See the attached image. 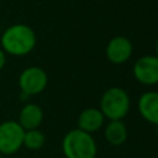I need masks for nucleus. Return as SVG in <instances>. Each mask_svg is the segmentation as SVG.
<instances>
[{
	"instance_id": "1",
	"label": "nucleus",
	"mask_w": 158,
	"mask_h": 158,
	"mask_svg": "<svg viewBox=\"0 0 158 158\" xmlns=\"http://www.w3.org/2000/svg\"><path fill=\"white\" fill-rule=\"evenodd\" d=\"M37 42L36 33L32 27L25 23H15L9 26L1 35V49L11 56H26L35 48Z\"/></svg>"
},
{
	"instance_id": "2",
	"label": "nucleus",
	"mask_w": 158,
	"mask_h": 158,
	"mask_svg": "<svg viewBox=\"0 0 158 158\" xmlns=\"http://www.w3.org/2000/svg\"><path fill=\"white\" fill-rule=\"evenodd\" d=\"M62 151L65 158H95L98 146L91 133L74 128L64 135Z\"/></svg>"
},
{
	"instance_id": "3",
	"label": "nucleus",
	"mask_w": 158,
	"mask_h": 158,
	"mask_svg": "<svg viewBox=\"0 0 158 158\" xmlns=\"http://www.w3.org/2000/svg\"><path fill=\"white\" fill-rule=\"evenodd\" d=\"M130 106V95L120 86L106 89L100 99V111L104 117L109 120H122L128 114Z\"/></svg>"
},
{
	"instance_id": "4",
	"label": "nucleus",
	"mask_w": 158,
	"mask_h": 158,
	"mask_svg": "<svg viewBox=\"0 0 158 158\" xmlns=\"http://www.w3.org/2000/svg\"><path fill=\"white\" fill-rule=\"evenodd\" d=\"M48 83L47 73L40 67H28L19 77V86L25 98L42 93Z\"/></svg>"
},
{
	"instance_id": "5",
	"label": "nucleus",
	"mask_w": 158,
	"mask_h": 158,
	"mask_svg": "<svg viewBox=\"0 0 158 158\" xmlns=\"http://www.w3.org/2000/svg\"><path fill=\"white\" fill-rule=\"evenodd\" d=\"M25 130L16 121L9 120L0 123V153L12 154L23 143Z\"/></svg>"
},
{
	"instance_id": "6",
	"label": "nucleus",
	"mask_w": 158,
	"mask_h": 158,
	"mask_svg": "<svg viewBox=\"0 0 158 158\" xmlns=\"http://www.w3.org/2000/svg\"><path fill=\"white\" fill-rule=\"evenodd\" d=\"M133 78L142 85L152 86L158 84V57L147 54L139 57L132 68Z\"/></svg>"
},
{
	"instance_id": "7",
	"label": "nucleus",
	"mask_w": 158,
	"mask_h": 158,
	"mask_svg": "<svg viewBox=\"0 0 158 158\" xmlns=\"http://www.w3.org/2000/svg\"><path fill=\"white\" fill-rule=\"evenodd\" d=\"M132 52H133L132 42L125 36H116L111 38L105 49L106 58L112 64L126 63L131 58Z\"/></svg>"
},
{
	"instance_id": "8",
	"label": "nucleus",
	"mask_w": 158,
	"mask_h": 158,
	"mask_svg": "<svg viewBox=\"0 0 158 158\" xmlns=\"http://www.w3.org/2000/svg\"><path fill=\"white\" fill-rule=\"evenodd\" d=\"M138 112L143 120L158 126V91H144L138 99Z\"/></svg>"
},
{
	"instance_id": "9",
	"label": "nucleus",
	"mask_w": 158,
	"mask_h": 158,
	"mask_svg": "<svg viewBox=\"0 0 158 158\" xmlns=\"http://www.w3.org/2000/svg\"><path fill=\"white\" fill-rule=\"evenodd\" d=\"M105 117L100 109L98 107H88L84 109L78 116V128L85 131L88 133H94L99 131L104 126Z\"/></svg>"
},
{
	"instance_id": "10",
	"label": "nucleus",
	"mask_w": 158,
	"mask_h": 158,
	"mask_svg": "<svg viewBox=\"0 0 158 158\" xmlns=\"http://www.w3.org/2000/svg\"><path fill=\"white\" fill-rule=\"evenodd\" d=\"M42 121H43V111L41 106H38L37 104H26L21 109L19 115V123L25 131L38 128Z\"/></svg>"
},
{
	"instance_id": "11",
	"label": "nucleus",
	"mask_w": 158,
	"mask_h": 158,
	"mask_svg": "<svg viewBox=\"0 0 158 158\" xmlns=\"http://www.w3.org/2000/svg\"><path fill=\"white\" fill-rule=\"evenodd\" d=\"M104 137L111 146H121L128 137V131L122 120H109L104 130Z\"/></svg>"
},
{
	"instance_id": "12",
	"label": "nucleus",
	"mask_w": 158,
	"mask_h": 158,
	"mask_svg": "<svg viewBox=\"0 0 158 158\" xmlns=\"http://www.w3.org/2000/svg\"><path fill=\"white\" fill-rule=\"evenodd\" d=\"M44 142H46V137L42 131H40L37 128L25 131L22 146H25L27 149H31V151L41 149L43 147Z\"/></svg>"
},
{
	"instance_id": "13",
	"label": "nucleus",
	"mask_w": 158,
	"mask_h": 158,
	"mask_svg": "<svg viewBox=\"0 0 158 158\" xmlns=\"http://www.w3.org/2000/svg\"><path fill=\"white\" fill-rule=\"evenodd\" d=\"M5 63H6V56H5V52L0 48V70L4 68Z\"/></svg>"
},
{
	"instance_id": "14",
	"label": "nucleus",
	"mask_w": 158,
	"mask_h": 158,
	"mask_svg": "<svg viewBox=\"0 0 158 158\" xmlns=\"http://www.w3.org/2000/svg\"><path fill=\"white\" fill-rule=\"evenodd\" d=\"M156 56L158 57V40H157V43H156Z\"/></svg>"
},
{
	"instance_id": "15",
	"label": "nucleus",
	"mask_w": 158,
	"mask_h": 158,
	"mask_svg": "<svg viewBox=\"0 0 158 158\" xmlns=\"http://www.w3.org/2000/svg\"><path fill=\"white\" fill-rule=\"evenodd\" d=\"M0 158H1V153H0Z\"/></svg>"
}]
</instances>
